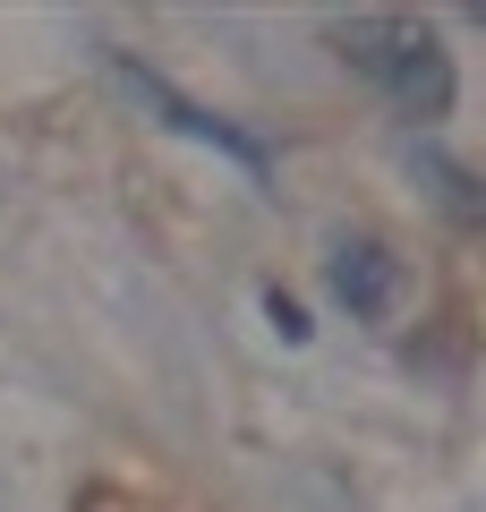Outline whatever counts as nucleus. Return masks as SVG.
<instances>
[{
	"instance_id": "f257e3e1",
	"label": "nucleus",
	"mask_w": 486,
	"mask_h": 512,
	"mask_svg": "<svg viewBox=\"0 0 486 512\" xmlns=\"http://www.w3.org/2000/svg\"><path fill=\"white\" fill-rule=\"evenodd\" d=\"M324 35H333L342 69H359L401 120H444L452 111V52H444L435 26H418V18H333Z\"/></svg>"
},
{
	"instance_id": "7ed1b4c3",
	"label": "nucleus",
	"mask_w": 486,
	"mask_h": 512,
	"mask_svg": "<svg viewBox=\"0 0 486 512\" xmlns=\"http://www.w3.org/2000/svg\"><path fill=\"white\" fill-rule=\"evenodd\" d=\"M333 299H342L350 316H384L393 308V291H401V265L376 248V239H333Z\"/></svg>"
},
{
	"instance_id": "39448f33",
	"label": "nucleus",
	"mask_w": 486,
	"mask_h": 512,
	"mask_svg": "<svg viewBox=\"0 0 486 512\" xmlns=\"http://www.w3.org/2000/svg\"><path fill=\"white\" fill-rule=\"evenodd\" d=\"M265 308H273V325H282V333H290V342H307V316H299V308H290V299H282V291H273V299H265Z\"/></svg>"
},
{
	"instance_id": "20e7f679",
	"label": "nucleus",
	"mask_w": 486,
	"mask_h": 512,
	"mask_svg": "<svg viewBox=\"0 0 486 512\" xmlns=\"http://www.w3.org/2000/svg\"><path fill=\"white\" fill-rule=\"evenodd\" d=\"M410 163L435 180V197H444V214H452V222H478V180H469L461 163H444L435 146H410Z\"/></svg>"
},
{
	"instance_id": "f03ea898",
	"label": "nucleus",
	"mask_w": 486,
	"mask_h": 512,
	"mask_svg": "<svg viewBox=\"0 0 486 512\" xmlns=\"http://www.w3.org/2000/svg\"><path fill=\"white\" fill-rule=\"evenodd\" d=\"M111 69H120L128 86H137V103H154V111H162V120H171V128H188V137H205V146L239 154V163H248V171H265V146H256V137H239V128L222 120V111H197V103H188V94H171V86H162L154 69H137V60H111Z\"/></svg>"
}]
</instances>
